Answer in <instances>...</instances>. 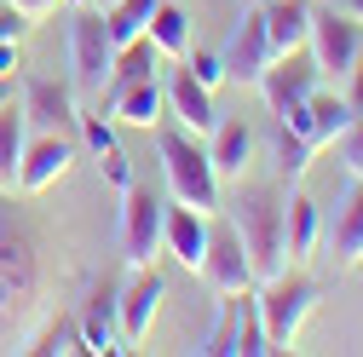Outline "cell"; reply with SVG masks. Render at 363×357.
<instances>
[{
    "label": "cell",
    "mask_w": 363,
    "mask_h": 357,
    "mask_svg": "<svg viewBox=\"0 0 363 357\" xmlns=\"http://www.w3.org/2000/svg\"><path fill=\"white\" fill-rule=\"evenodd\" d=\"M242 6H248V0H242Z\"/></svg>",
    "instance_id": "cell-40"
},
{
    "label": "cell",
    "mask_w": 363,
    "mask_h": 357,
    "mask_svg": "<svg viewBox=\"0 0 363 357\" xmlns=\"http://www.w3.org/2000/svg\"><path fill=\"white\" fill-rule=\"evenodd\" d=\"M162 6V0H116V6H104V23H110V40L116 47H133L145 29H150V12Z\"/></svg>",
    "instance_id": "cell-27"
},
{
    "label": "cell",
    "mask_w": 363,
    "mask_h": 357,
    "mask_svg": "<svg viewBox=\"0 0 363 357\" xmlns=\"http://www.w3.org/2000/svg\"><path fill=\"white\" fill-rule=\"evenodd\" d=\"M99 167H104V178H110L116 191H127V185H133V167H127L121 144H116V150H104V156H99Z\"/></svg>",
    "instance_id": "cell-31"
},
{
    "label": "cell",
    "mask_w": 363,
    "mask_h": 357,
    "mask_svg": "<svg viewBox=\"0 0 363 357\" xmlns=\"http://www.w3.org/2000/svg\"><path fill=\"white\" fill-rule=\"evenodd\" d=\"M145 35H150V47L162 58H173V64L191 52V18H185V6H173V0H162V6L150 12V29Z\"/></svg>",
    "instance_id": "cell-25"
},
{
    "label": "cell",
    "mask_w": 363,
    "mask_h": 357,
    "mask_svg": "<svg viewBox=\"0 0 363 357\" xmlns=\"http://www.w3.org/2000/svg\"><path fill=\"white\" fill-rule=\"evenodd\" d=\"M18 69H23V52H18V40H0V75H6V81H18Z\"/></svg>",
    "instance_id": "cell-34"
},
{
    "label": "cell",
    "mask_w": 363,
    "mask_h": 357,
    "mask_svg": "<svg viewBox=\"0 0 363 357\" xmlns=\"http://www.w3.org/2000/svg\"><path fill=\"white\" fill-rule=\"evenodd\" d=\"M317 86H323V75H317V64H311V52L300 47V52H283V58H271V69L259 75V98L271 104V115H283L289 104H300V98H311Z\"/></svg>",
    "instance_id": "cell-15"
},
{
    "label": "cell",
    "mask_w": 363,
    "mask_h": 357,
    "mask_svg": "<svg viewBox=\"0 0 363 357\" xmlns=\"http://www.w3.org/2000/svg\"><path fill=\"white\" fill-rule=\"evenodd\" d=\"M202 351H225V357H265L271 340H265V323H259V300L254 288L248 294H225L219 300V329L208 334Z\"/></svg>",
    "instance_id": "cell-10"
},
{
    "label": "cell",
    "mask_w": 363,
    "mask_h": 357,
    "mask_svg": "<svg viewBox=\"0 0 363 357\" xmlns=\"http://www.w3.org/2000/svg\"><path fill=\"white\" fill-rule=\"evenodd\" d=\"M162 231H167V202L145 185H127L121 191V259L127 265H156Z\"/></svg>",
    "instance_id": "cell-8"
},
{
    "label": "cell",
    "mask_w": 363,
    "mask_h": 357,
    "mask_svg": "<svg viewBox=\"0 0 363 357\" xmlns=\"http://www.w3.org/2000/svg\"><path fill=\"white\" fill-rule=\"evenodd\" d=\"M254 300H259V323H265V340H271V351H289L294 340H300V329H306V317L317 311V300H323V288H317L306 271H283L271 277V283H259L254 288Z\"/></svg>",
    "instance_id": "cell-4"
},
{
    "label": "cell",
    "mask_w": 363,
    "mask_h": 357,
    "mask_svg": "<svg viewBox=\"0 0 363 357\" xmlns=\"http://www.w3.org/2000/svg\"><path fill=\"white\" fill-rule=\"evenodd\" d=\"M219 58H225V75L231 81H242V86H259V75L271 69V35H265V12H259V0H248L242 6V18H237V29L225 35V47H219Z\"/></svg>",
    "instance_id": "cell-9"
},
{
    "label": "cell",
    "mask_w": 363,
    "mask_h": 357,
    "mask_svg": "<svg viewBox=\"0 0 363 357\" xmlns=\"http://www.w3.org/2000/svg\"><path fill=\"white\" fill-rule=\"evenodd\" d=\"M208 219L213 213H196V208H185V202H173L167 208V231H162V248L185 265V271H196L202 265V248H208Z\"/></svg>",
    "instance_id": "cell-17"
},
{
    "label": "cell",
    "mask_w": 363,
    "mask_h": 357,
    "mask_svg": "<svg viewBox=\"0 0 363 357\" xmlns=\"http://www.w3.org/2000/svg\"><path fill=\"white\" fill-rule=\"evenodd\" d=\"M110 69H116V40H110L104 12L99 6H75V18H69V86H75V98L99 104Z\"/></svg>",
    "instance_id": "cell-5"
},
{
    "label": "cell",
    "mask_w": 363,
    "mask_h": 357,
    "mask_svg": "<svg viewBox=\"0 0 363 357\" xmlns=\"http://www.w3.org/2000/svg\"><path fill=\"white\" fill-rule=\"evenodd\" d=\"M69 162H75V139H69V132H29L23 162H18V196L52 191L58 178L69 173Z\"/></svg>",
    "instance_id": "cell-13"
},
{
    "label": "cell",
    "mask_w": 363,
    "mask_h": 357,
    "mask_svg": "<svg viewBox=\"0 0 363 357\" xmlns=\"http://www.w3.org/2000/svg\"><path fill=\"white\" fill-rule=\"evenodd\" d=\"M265 12V35H271V52H300L306 35H311V0H259Z\"/></svg>",
    "instance_id": "cell-19"
},
{
    "label": "cell",
    "mask_w": 363,
    "mask_h": 357,
    "mask_svg": "<svg viewBox=\"0 0 363 357\" xmlns=\"http://www.w3.org/2000/svg\"><path fill=\"white\" fill-rule=\"evenodd\" d=\"M47 300V271H40V231L29 213L0 191V340H23Z\"/></svg>",
    "instance_id": "cell-1"
},
{
    "label": "cell",
    "mask_w": 363,
    "mask_h": 357,
    "mask_svg": "<svg viewBox=\"0 0 363 357\" xmlns=\"http://www.w3.org/2000/svg\"><path fill=\"white\" fill-rule=\"evenodd\" d=\"M18 351H35V357H69V351H86V346H81V317H47L35 334H23Z\"/></svg>",
    "instance_id": "cell-26"
},
{
    "label": "cell",
    "mask_w": 363,
    "mask_h": 357,
    "mask_svg": "<svg viewBox=\"0 0 363 357\" xmlns=\"http://www.w3.org/2000/svg\"><path fill=\"white\" fill-rule=\"evenodd\" d=\"M306 52L317 64V75H323L329 86H346L357 58H363V23H352L346 12H323V6H311V35H306Z\"/></svg>",
    "instance_id": "cell-6"
},
{
    "label": "cell",
    "mask_w": 363,
    "mask_h": 357,
    "mask_svg": "<svg viewBox=\"0 0 363 357\" xmlns=\"http://www.w3.org/2000/svg\"><path fill=\"white\" fill-rule=\"evenodd\" d=\"M6 6H18V12L29 18V23H47V18H52V12L64 6V0H6Z\"/></svg>",
    "instance_id": "cell-33"
},
{
    "label": "cell",
    "mask_w": 363,
    "mask_h": 357,
    "mask_svg": "<svg viewBox=\"0 0 363 357\" xmlns=\"http://www.w3.org/2000/svg\"><path fill=\"white\" fill-rule=\"evenodd\" d=\"M335 254L340 265H363V178H352L335 213Z\"/></svg>",
    "instance_id": "cell-23"
},
{
    "label": "cell",
    "mask_w": 363,
    "mask_h": 357,
    "mask_svg": "<svg viewBox=\"0 0 363 357\" xmlns=\"http://www.w3.org/2000/svg\"><path fill=\"white\" fill-rule=\"evenodd\" d=\"M81 346L86 351H127L121 346V323H116V288H104V283H93V294H86V305H81Z\"/></svg>",
    "instance_id": "cell-18"
},
{
    "label": "cell",
    "mask_w": 363,
    "mask_h": 357,
    "mask_svg": "<svg viewBox=\"0 0 363 357\" xmlns=\"http://www.w3.org/2000/svg\"><path fill=\"white\" fill-rule=\"evenodd\" d=\"M271 156H277V173L289 178V185H300L306 167H311V144L300 139V132H289V127H277V144H271Z\"/></svg>",
    "instance_id": "cell-28"
},
{
    "label": "cell",
    "mask_w": 363,
    "mask_h": 357,
    "mask_svg": "<svg viewBox=\"0 0 363 357\" xmlns=\"http://www.w3.org/2000/svg\"><path fill=\"white\" fill-rule=\"evenodd\" d=\"M179 64H185V69H191V75L208 86V93H219V86L231 81V75H225V58H219V52H185Z\"/></svg>",
    "instance_id": "cell-29"
},
{
    "label": "cell",
    "mask_w": 363,
    "mask_h": 357,
    "mask_svg": "<svg viewBox=\"0 0 363 357\" xmlns=\"http://www.w3.org/2000/svg\"><path fill=\"white\" fill-rule=\"evenodd\" d=\"M99 110L110 121H127V127H162L167 121V93L156 75H133L121 86H104L99 93Z\"/></svg>",
    "instance_id": "cell-14"
},
{
    "label": "cell",
    "mask_w": 363,
    "mask_h": 357,
    "mask_svg": "<svg viewBox=\"0 0 363 357\" xmlns=\"http://www.w3.org/2000/svg\"><path fill=\"white\" fill-rule=\"evenodd\" d=\"M156 156H162V173H167V191L173 202H185L196 213H219V173H213V156L196 144V132L185 127H162L156 132Z\"/></svg>",
    "instance_id": "cell-3"
},
{
    "label": "cell",
    "mask_w": 363,
    "mask_h": 357,
    "mask_svg": "<svg viewBox=\"0 0 363 357\" xmlns=\"http://www.w3.org/2000/svg\"><path fill=\"white\" fill-rule=\"evenodd\" d=\"M346 98H352V110L363 115V58H357V69H352V81H346Z\"/></svg>",
    "instance_id": "cell-35"
},
{
    "label": "cell",
    "mask_w": 363,
    "mask_h": 357,
    "mask_svg": "<svg viewBox=\"0 0 363 357\" xmlns=\"http://www.w3.org/2000/svg\"><path fill=\"white\" fill-rule=\"evenodd\" d=\"M86 6H99V12H104V6H116V0H86Z\"/></svg>",
    "instance_id": "cell-38"
},
{
    "label": "cell",
    "mask_w": 363,
    "mask_h": 357,
    "mask_svg": "<svg viewBox=\"0 0 363 357\" xmlns=\"http://www.w3.org/2000/svg\"><path fill=\"white\" fill-rule=\"evenodd\" d=\"M335 156H340V167H346V178H363V115L335 139Z\"/></svg>",
    "instance_id": "cell-30"
},
{
    "label": "cell",
    "mask_w": 363,
    "mask_h": 357,
    "mask_svg": "<svg viewBox=\"0 0 363 357\" xmlns=\"http://www.w3.org/2000/svg\"><path fill=\"white\" fill-rule=\"evenodd\" d=\"M306 110H311V139H317V150H323V144H335L340 132H346V127L357 121L352 98H346V93H335L329 81H323V86H317V93L306 98Z\"/></svg>",
    "instance_id": "cell-22"
},
{
    "label": "cell",
    "mask_w": 363,
    "mask_h": 357,
    "mask_svg": "<svg viewBox=\"0 0 363 357\" xmlns=\"http://www.w3.org/2000/svg\"><path fill=\"white\" fill-rule=\"evenodd\" d=\"M167 93V115L185 127V132H196V139H208V132L219 127V110H213V93L191 75V69H173V81L162 86Z\"/></svg>",
    "instance_id": "cell-16"
},
{
    "label": "cell",
    "mask_w": 363,
    "mask_h": 357,
    "mask_svg": "<svg viewBox=\"0 0 363 357\" xmlns=\"http://www.w3.org/2000/svg\"><path fill=\"white\" fill-rule=\"evenodd\" d=\"M29 29H35V23H29L18 6H6V0H0V40H23Z\"/></svg>",
    "instance_id": "cell-32"
},
{
    "label": "cell",
    "mask_w": 363,
    "mask_h": 357,
    "mask_svg": "<svg viewBox=\"0 0 363 357\" xmlns=\"http://www.w3.org/2000/svg\"><path fill=\"white\" fill-rule=\"evenodd\" d=\"M208 139H213V144H208V156H213L219 185H225V178L237 185V178L248 173V162H254V127H248V121H219Z\"/></svg>",
    "instance_id": "cell-20"
},
{
    "label": "cell",
    "mask_w": 363,
    "mask_h": 357,
    "mask_svg": "<svg viewBox=\"0 0 363 357\" xmlns=\"http://www.w3.org/2000/svg\"><path fill=\"white\" fill-rule=\"evenodd\" d=\"M283 242H289V265L311 259L317 242H323V213H317V202L300 196V191L289 196V213H283Z\"/></svg>",
    "instance_id": "cell-21"
},
{
    "label": "cell",
    "mask_w": 363,
    "mask_h": 357,
    "mask_svg": "<svg viewBox=\"0 0 363 357\" xmlns=\"http://www.w3.org/2000/svg\"><path fill=\"white\" fill-rule=\"evenodd\" d=\"M225 219L237 225L242 237V254H248V271H254V288L271 283L289 265V242H283V213H289V191L283 178H237V196L231 208H219Z\"/></svg>",
    "instance_id": "cell-2"
},
{
    "label": "cell",
    "mask_w": 363,
    "mask_h": 357,
    "mask_svg": "<svg viewBox=\"0 0 363 357\" xmlns=\"http://www.w3.org/2000/svg\"><path fill=\"white\" fill-rule=\"evenodd\" d=\"M23 144H29V121L12 104H0V191H12L18 196V162H23Z\"/></svg>",
    "instance_id": "cell-24"
},
{
    "label": "cell",
    "mask_w": 363,
    "mask_h": 357,
    "mask_svg": "<svg viewBox=\"0 0 363 357\" xmlns=\"http://www.w3.org/2000/svg\"><path fill=\"white\" fill-rule=\"evenodd\" d=\"M18 110L29 121V132H69L81 115V98L69 81H47V75H29L18 86Z\"/></svg>",
    "instance_id": "cell-12"
},
{
    "label": "cell",
    "mask_w": 363,
    "mask_h": 357,
    "mask_svg": "<svg viewBox=\"0 0 363 357\" xmlns=\"http://www.w3.org/2000/svg\"><path fill=\"white\" fill-rule=\"evenodd\" d=\"M196 277L208 283V294H213V300H225V294H248V288H254V271H248L242 237H237V225H231L225 213H213V219H208V248H202Z\"/></svg>",
    "instance_id": "cell-7"
},
{
    "label": "cell",
    "mask_w": 363,
    "mask_h": 357,
    "mask_svg": "<svg viewBox=\"0 0 363 357\" xmlns=\"http://www.w3.org/2000/svg\"><path fill=\"white\" fill-rule=\"evenodd\" d=\"M12 98H18V93H12V81H6V75H0V104H12Z\"/></svg>",
    "instance_id": "cell-37"
},
{
    "label": "cell",
    "mask_w": 363,
    "mask_h": 357,
    "mask_svg": "<svg viewBox=\"0 0 363 357\" xmlns=\"http://www.w3.org/2000/svg\"><path fill=\"white\" fill-rule=\"evenodd\" d=\"M335 12H346L352 23H363V0H340V6H335Z\"/></svg>",
    "instance_id": "cell-36"
},
{
    "label": "cell",
    "mask_w": 363,
    "mask_h": 357,
    "mask_svg": "<svg viewBox=\"0 0 363 357\" xmlns=\"http://www.w3.org/2000/svg\"><path fill=\"white\" fill-rule=\"evenodd\" d=\"M162 300H167L162 271H156V265H133L127 288H116V323H121V346H127V351L150 334V323H156Z\"/></svg>",
    "instance_id": "cell-11"
},
{
    "label": "cell",
    "mask_w": 363,
    "mask_h": 357,
    "mask_svg": "<svg viewBox=\"0 0 363 357\" xmlns=\"http://www.w3.org/2000/svg\"><path fill=\"white\" fill-rule=\"evenodd\" d=\"M64 6H86V0H64Z\"/></svg>",
    "instance_id": "cell-39"
}]
</instances>
